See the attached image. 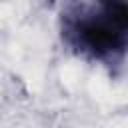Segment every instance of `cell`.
Returning <instances> with one entry per match:
<instances>
[{
	"label": "cell",
	"mask_w": 128,
	"mask_h": 128,
	"mask_svg": "<svg viewBox=\"0 0 128 128\" xmlns=\"http://www.w3.org/2000/svg\"><path fill=\"white\" fill-rule=\"evenodd\" d=\"M72 32L76 36V42L98 58L112 52H122L124 48L126 30L116 26L100 8L96 14H84L82 18H78L72 26Z\"/></svg>",
	"instance_id": "6da1fadb"
},
{
	"label": "cell",
	"mask_w": 128,
	"mask_h": 128,
	"mask_svg": "<svg viewBox=\"0 0 128 128\" xmlns=\"http://www.w3.org/2000/svg\"><path fill=\"white\" fill-rule=\"evenodd\" d=\"M98 8L122 30L128 28V6L126 0H98Z\"/></svg>",
	"instance_id": "7a4b0ae2"
}]
</instances>
